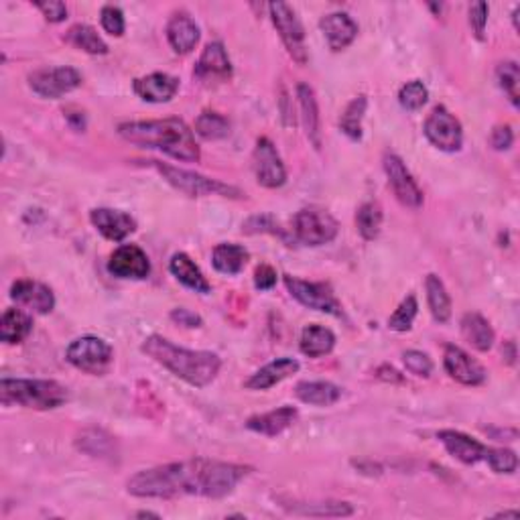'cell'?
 I'll use <instances>...</instances> for the list:
<instances>
[{"mask_svg": "<svg viewBox=\"0 0 520 520\" xmlns=\"http://www.w3.org/2000/svg\"><path fill=\"white\" fill-rule=\"evenodd\" d=\"M248 474L250 468L198 458L145 469L132 476L126 488L137 498H224L232 494Z\"/></svg>", "mask_w": 520, "mask_h": 520, "instance_id": "1", "label": "cell"}, {"mask_svg": "<svg viewBox=\"0 0 520 520\" xmlns=\"http://www.w3.org/2000/svg\"><path fill=\"white\" fill-rule=\"evenodd\" d=\"M118 135L132 145L163 151L169 157L184 161V163H198L201 157L192 129L179 118L124 122L118 126Z\"/></svg>", "mask_w": 520, "mask_h": 520, "instance_id": "2", "label": "cell"}, {"mask_svg": "<svg viewBox=\"0 0 520 520\" xmlns=\"http://www.w3.org/2000/svg\"><path fill=\"white\" fill-rule=\"evenodd\" d=\"M143 352L165 366L171 374L198 389L212 382L222 366L220 358L214 352H193V350L177 348L163 335L146 337Z\"/></svg>", "mask_w": 520, "mask_h": 520, "instance_id": "3", "label": "cell"}, {"mask_svg": "<svg viewBox=\"0 0 520 520\" xmlns=\"http://www.w3.org/2000/svg\"><path fill=\"white\" fill-rule=\"evenodd\" d=\"M3 405H20L25 409H58L67 400L66 386L55 381H29V378H3L0 381Z\"/></svg>", "mask_w": 520, "mask_h": 520, "instance_id": "4", "label": "cell"}, {"mask_svg": "<svg viewBox=\"0 0 520 520\" xmlns=\"http://www.w3.org/2000/svg\"><path fill=\"white\" fill-rule=\"evenodd\" d=\"M149 163L163 175V177L181 193L189 195V198H203V195H224V198H240V192L236 187L222 184V181L208 179L200 173L185 171V169H177L159 161H149Z\"/></svg>", "mask_w": 520, "mask_h": 520, "instance_id": "5", "label": "cell"}, {"mask_svg": "<svg viewBox=\"0 0 520 520\" xmlns=\"http://www.w3.org/2000/svg\"><path fill=\"white\" fill-rule=\"evenodd\" d=\"M337 230H340V226H337L335 217L326 212V209L315 206L299 209L293 217L295 238L307 246H321L332 242L337 236Z\"/></svg>", "mask_w": 520, "mask_h": 520, "instance_id": "6", "label": "cell"}, {"mask_svg": "<svg viewBox=\"0 0 520 520\" xmlns=\"http://www.w3.org/2000/svg\"><path fill=\"white\" fill-rule=\"evenodd\" d=\"M67 362L88 374H104L112 362V346L102 337L83 335L69 343L66 352Z\"/></svg>", "mask_w": 520, "mask_h": 520, "instance_id": "7", "label": "cell"}, {"mask_svg": "<svg viewBox=\"0 0 520 520\" xmlns=\"http://www.w3.org/2000/svg\"><path fill=\"white\" fill-rule=\"evenodd\" d=\"M272 25L277 27V31L283 39V43L289 51L291 58L303 66L307 63V47H305V31L301 20L295 15V11L287 3H271L269 4Z\"/></svg>", "mask_w": 520, "mask_h": 520, "instance_id": "8", "label": "cell"}, {"mask_svg": "<svg viewBox=\"0 0 520 520\" xmlns=\"http://www.w3.org/2000/svg\"><path fill=\"white\" fill-rule=\"evenodd\" d=\"M425 137L433 146H437L439 151L455 153L461 149L463 143V130L458 118L445 106H435L431 114L425 121Z\"/></svg>", "mask_w": 520, "mask_h": 520, "instance_id": "9", "label": "cell"}, {"mask_svg": "<svg viewBox=\"0 0 520 520\" xmlns=\"http://www.w3.org/2000/svg\"><path fill=\"white\" fill-rule=\"evenodd\" d=\"M285 287L289 289L291 297L297 299L301 305L313 311H323L329 315H342L340 301L335 299L332 287L326 283H309L297 277L285 275Z\"/></svg>", "mask_w": 520, "mask_h": 520, "instance_id": "10", "label": "cell"}, {"mask_svg": "<svg viewBox=\"0 0 520 520\" xmlns=\"http://www.w3.org/2000/svg\"><path fill=\"white\" fill-rule=\"evenodd\" d=\"M29 86L41 98H61L82 86V75L74 67H45L29 75Z\"/></svg>", "mask_w": 520, "mask_h": 520, "instance_id": "11", "label": "cell"}, {"mask_svg": "<svg viewBox=\"0 0 520 520\" xmlns=\"http://www.w3.org/2000/svg\"><path fill=\"white\" fill-rule=\"evenodd\" d=\"M384 171H386V177H389V185L392 189V193H395V198L403 203V206L413 208V209L423 206V192H421L417 181L413 179L409 169L405 167L403 159L392 153H386Z\"/></svg>", "mask_w": 520, "mask_h": 520, "instance_id": "12", "label": "cell"}, {"mask_svg": "<svg viewBox=\"0 0 520 520\" xmlns=\"http://www.w3.org/2000/svg\"><path fill=\"white\" fill-rule=\"evenodd\" d=\"M252 169H255L256 181L263 187L277 189L285 185L287 171L283 161H280L275 145L269 138L263 137L256 140L255 153H252Z\"/></svg>", "mask_w": 520, "mask_h": 520, "instance_id": "13", "label": "cell"}, {"mask_svg": "<svg viewBox=\"0 0 520 520\" xmlns=\"http://www.w3.org/2000/svg\"><path fill=\"white\" fill-rule=\"evenodd\" d=\"M108 271L118 279H146L151 272V263L145 250L137 244H124L112 252Z\"/></svg>", "mask_w": 520, "mask_h": 520, "instance_id": "14", "label": "cell"}, {"mask_svg": "<svg viewBox=\"0 0 520 520\" xmlns=\"http://www.w3.org/2000/svg\"><path fill=\"white\" fill-rule=\"evenodd\" d=\"M444 366L447 374L466 386H480L486 382V370L480 362H476L468 352H463L458 346H445Z\"/></svg>", "mask_w": 520, "mask_h": 520, "instance_id": "15", "label": "cell"}, {"mask_svg": "<svg viewBox=\"0 0 520 520\" xmlns=\"http://www.w3.org/2000/svg\"><path fill=\"white\" fill-rule=\"evenodd\" d=\"M11 299L15 301L17 305L27 307L29 311L39 313V315L53 311L55 307L53 291L49 289L47 285L37 283V280H27V279L15 280L11 287Z\"/></svg>", "mask_w": 520, "mask_h": 520, "instance_id": "16", "label": "cell"}, {"mask_svg": "<svg viewBox=\"0 0 520 520\" xmlns=\"http://www.w3.org/2000/svg\"><path fill=\"white\" fill-rule=\"evenodd\" d=\"M193 75L200 82H228L232 77V63L222 43H209L203 49L198 66L193 69Z\"/></svg>", "mask_w": 520, "mask_h": 520, "instance_id": "17", "label": "cell"}, {"mask_svg": "<svg viewBox=\"0 0 520 520\" xmlns=\"http://www.w3.org/2000/svg\"><path fill=\"white\" fill-rule=\"evenodd\" d=\"M90 220H92L94 228L112 242H122L126 236H130L132 232L137 230L135 217H130L124 212H118V209H110V208L92 209Z\"/></svg>", "mask_w": 520, "mask_h": 520, "instance_id": "18", "label": "cell"}, {"mask_svg": "<svg viewBox=\"0 0 520 520\" xmlns=\"http://www.w3.org/2000/svg\"><path fill=\"white\" fill-rule=\"evenodd\" d=\"M132 88H135V94L140 98V100L163 104L177 94L179 80L169 74L157 72L146 77H138V80H135V83H132Z\"/></svg>", "mask_w": 520, "mask_h": 520, "instance_id": "19", "label": "cell"}, {"mask_svg": "<svg viewBox=\"0 0 520 520\" xmlns=\"http://www.w3.org/2000/svg\"><path fill=\"white\" fill-rule=\"evenodd\" d=\"M319 27L332 51H342V49L350 47L358 35V25L346 12H329L319 20Z\"/></svg>", "mask_w": 520, "mask_h": 520, "instance_id": "20", "label": "cell"}, {"mask_svg": "<svg viewBox=\"0 0 520 520\" xmlns=\"http://www.w3.org/2000/svg\"><path fill=\"white\" fill-rule=\"evenodd\" d=\"M437 437L441 444L445 445L449 455H453V458L460 460L461 463H468V466H472V463H477L486 458L488 447L482 445L480 441L472 439L466 433L445 429V431H439Z\"/></svg>", "mask_w": 520, "mask_h": 520, "instance_id": "21", "label": "cell"}, {"mask_svg": "<svg viewBox=\"0 0 520 520\" xmlns=\"http://www.w3.org/2000/svg\"><path fill=\"white\" fill-rule=\"evenodd\" d=\"M167 39L175 53L185 55L193 51L200 41V27L187 12H175L167 23Z\"/></svg>", "mask_w": 520, "mask_h": 520, "instance_id": "22", "label": "cell"}, {"mask_svg": "<svg viewBox=\"0 0 520 520\" xmlns=\"http://www.w3.org/2000/svg\"><path fill=\"white\" fill-rule=\"evenodd\" d=\"M297 370L299 362L295 360V358H279V360H272L271 364H266V366L255 372V374L244 382V386L250 390H266L271 389V386L279 384L280 381H285V378H289Z\"/></svg>", "mask_w": 520, "mask_h": 520, "instance_id": "23", "label": "cell"}, {"mask_svg": "<svg viewBox=\"0 0 520 520\" xmlns=\"http://www.w3.org/2000/svg\"><path fill=\"white\" fill-rule=\"evenodd\" d=\"M295 419H297V409H293V406H280V409L271 413L250 417L246 421V429L266 435V437H277V435H280L285 429H289L295 423Z\"/></svg>", "mask_w": 520, "mask_h": 520, "instance_id": "24", "label": "cell"}, {"mask_svg": "<svg viewBox=\"0 0 520 520\" xmlns=\"http://www.w3.org/2000/svg\"><path fill=\"white\" fill-rule=\"evenodd\" d=\"M169 271H171V275L177 279L181 285H185L187 289L201 295H208L212 291V285L208 283L206 277H203L200 266L195 264L185 252H177V255L171 256V260H169Z\"/></svg>", "mask_w": 520, "mask_h": 520, "instance_id": "25", "label": "cell"}, {"mask_svg": "<svg viewBox=\"0 0 520 520\" xmlns=\"http://www.w3.org/2000/svg\"><path fill=\"white\" fill-rule=\"evenodd\" d=\"M297 98H299V108L301 118H303L305 135L311 140L315 149H321V121H319V108L318 100H315V92L307 83H299L297 86Z\"/></svg>", "mask_w": 520, "mask_h": 520, "instance_id": "26", "label": "cell"}, {"mask_svg": "<svg viewBox=\"0 0 520 520\" xmlns=\"http://www.w3.org/2000/svg\"><path fill=\"white\" fill-rule=\"evenodd\" d=\"M295 395L307 405L329 406L342 398V389L326 381H313V382L305 381L295 386Z\"/></svg>", "mask_w": 520, "mask_h": 520, "instance_id": "27", "label": "cell"}, {"mask_svg": "<svg viewBox=\"0 0 520 520\" xmlns=\"http://www.w3.org/2000/svg\"><path fill=\"white\" fill-rule=\"evenodd\" d=\"M461 334L477 352H488L494 346V329L480 313H466L461 318Z\"/></svg>", "mask_w": 520, "mask_h": 520, "instance_id": "28", "label": "cell"}, {"mask_svg": "<svg viewBox=\"0 0 520 520\" xmlns=\"http://www.w3.org/2000/svg\"><path fill=\"white\" fill-rule=\"evenodd\" d=\"M246 260H248V250L240 244L222 242L212 252L214 269L222 275H238L244 269Z\"/></svg>", "mask_w": 520, "mask_h": 520, "instance_id": "29", "label": "cell"}, {"mask_svg": "<svg viewBox=\"0 0 520 520\" xmlns=\"http://www.w3.org/2000/svg\"><path fill=\"white\" fill-rule=\"evenodd\" d=\"M335 346V335L332 329L318 326V323H313V326H307L303 329V334H301V342H299V348L301 352L309 358H321L329 354Z\"/></svg>", "mask_w": 520, "mask_h": 520, "instance_id": "30", "label": "cell"}, {"mask_svg": "<svg viewBox=\"0 0 520 520\" xmlns=\"http://www.w3.org/2000/svg\"><path fill=\"white\" fill-rule=\"evenodd\" d=\"M33 329V318L20 309H6L0 319V340L4 343H20Z\"/></svg>", "mask_w": 520, "mask_h": 520, "instance_id": "31", "label": "cell"}, {"mask_svg": "<svg viewBox=\"0 0 520 520\" xmlns=\"http://www.w3.org/2000/svg\"><path fill=\"white\" fill-rule=\"evenodd\" d=\"M425 289H427V303H429V309H431V315L435 318V321L447 323L449 318H452V299H449V295L445 291L444 280H441L437 275H427Z\"/></svg>", "mask_w": 520, "mask_h": 520, "instance_id": "32", "label": "cell"}, {"mask_svg": "<svg viewBox=\"0 0 520 520\" xmlns=\"http://www.w3.org/2000/svg\"><path fill=\"white\" fill-rule=\"evenodd\" d=\"M66 41L75 49H82V51L92 53V55H106L108 45L104 43V39L96 33L90 25H74L72 29L67 31Z\"/></svg>", "mask_w": 520, "mask_h": 520, "instance_id": "33", "label": "cell"}, {"mask_svg": "<svg viewBox=\"0 0 520 520\" xmlns=\"http://www.w3.org/2000/svg\"><path fill=\"white\" fill-rule=\"evenodd\" d=\"M366 106H368L366 96H358L348 104L346 110H343V114L340 118V129L348 138L352 140L362 138V121H364V114H366Z\"/></svg>", "mask_w": 520, "mask_h": 520, "instance_id": "34", "label": "cell"}, {"mask_svg": "<svg viewBox=\"0 0 520 520\" xmlns=\"http://www.w3.org/2000/svg\"><path fill=\"white\" fill-rule=\"evenodd\" d=\"M356 226H358V232H360V236L364 238V240H374V238L381 234L382 208L374 201L364 203V206L358 208Z\"/></svg>", "mask_w": 520, "mask_h": 520, "instance_id": "35", "label": "cell"}, {"mask_svg": "<svg viewBox=\"0 0 520 520\" xmlns=\"http://www.w3.org/2000/svg\"><path fill=\"white\" fill-rule=\"evenodd\" d=\"M195 132L206 140H217L230 135V122L228 118L217 114V112L206 110L195 121Z\"/></svg>", "mask_w": 520, "mask_h": 520, "instance_id": "36", "label": "cell"}, {"mask_svg": "<svg viewBox=\"0 0 520 520\" xmlns=\"http://www.w3.org/2000/svg\"><path fill=\"white\" fill-rule=\"evenodd\" d=\"M77 447L90 455H100V458H104V455L112 453L114 441H112L110 435L100 431V429H86V431L77 437Z\"/></svg>", "mask_w": 520, "mask_h": 520, "instance_id": "37", "label": "cell"}, {"mask_svg": "<svg viewBox=\"0 0 520 520\" xmlns=\"http://www.w3.org/2000/svg\"><path fill=\"white\" fill-rule=\"evenodd\" d=\"M496 77H498V86L504 90V94L508 96V100L512 102V106H518V83H520V69L516 61H504L498 66L496 69Z\"/></svg>", "mask_w": 520, "mask_h": 520, "instance_id": "38", "label": "cell"}, {"mask_svg": "<svg viewBox=\"0 0 520 520\" xmlns=\"http://www.w3.org/2000/svg\"><path fill=\"white\" fill-rule=\"evenodd\" d=\"M293 512L303 516H350L354 508L348 502H321L293 506Z\"/></svg>", "mask_w": 520, "mask_h": 520, "instance_id": "39", "label": "cell"}, {"mask_svg": "<svg viewBox=\"0 0 520 520\" xmlns=\"http://www.w3.org/2000/svg\"><path fill=\"white\" fill-rule=\"evenodd\" d=\"M429 100V90L421 80H413L409 83H405L398 92V102L400 106L405 110H421Z\"/></svg>", "mask_w": 520, "mask_h": 520, "instance_id": "40", "label": "cell"}, {"mask_svg": "<svg viewBox=\"0 0 520 520\" xmlns=\"http://www.w3.org/2000/svg\"><path fill=\"white\" fill-rule=\"evenodd\" d=\"M417 311H419L417 299H414L413 295H409V297L397 307V311L390 315L389 327L395 329V332H409L414 318H417Z\"/></svg>", "mask_w": 520, "mask_h": 520, "instance_id": "41", "label": "cell"}, {"mask_svg": "<svg viewBox=\"0 0 520 520\" xmlns=\"http://www.w3.org/2000/svg\"><path fill=\"white\" fill-rule=\"evenodd\" d=\"M486 460L490 463V468L494 469L496 474H512L516 472L518 468V458L515 452H510V449H492L488 447L486 452Z\"/></svg>", "mask_w": 520, "mask_h": 520, "instance_id": "42", "label": "cell"}, {"mask_svg": "<svg viewBox=\"0 0 520 520\" xmlns=\"http://www.w3.org/2000/svg\"><path fill=\"white\" fill-rule=\"evenodd\" d=\"M403 360H405L406 370H409L411 374H414V376L427 378L433 372L431 358L423 352H419V350H409V352H405Z\"/></svg>", "mask_w": 520, "mask_h": 520, "instance_id": "43", "label": "cell"}, {"mask_svg": "<svg viewBox=\"0 0 520 520\" xmlns=\"http://www.w3.org/2000/svg\"><path fill=\"white\" fill-rule=\"evenodd\" d=\"M100 20L104 31L114 35V37H122L124 35V15L122 11L114 4H106L100 12Z\"/></svg>", "mask_w": 520, "mask_h": 520, "instance_id": "44", "label": "cell"}, {"mask_svg": "<svg viewBox=\"0 0 520 520\" xmlns=\"http://www.w3.org/2000/svg\"><path fill=\"white\" fill-rule=\"evenodd\" d=\"M488 23V4L486 3H474L469 6V25H472L474 35L477 39H484Z\"/></svg>", "mask_w": 520, "mask_h": 520, "instance_id": "45", "label": "cell"}, {"mask_svg": "<svg viewBox=\"0 0 520 520\" xmlns=\"http://www.w3.org/2000/svg\"><path fill=\"white\" fill-rule=\"evenodd\" d=\"M244 232H250V234H255V232H271V234L283 236V232H280V226H279V224H275V220H272L271 216L250 217V220L244 224Z\"/></svg>", "mask_w": 520, "mask_h": 520, "instance_id": "46", "label": "cell"}, {"mask_svg": "<svg viewBox=\"0 0 520 520\" xmlns=\"http://www.w3.org/2000/svg\"><path fill=\"white\" fill-rule=\"evenodd\" d=\"M35 6L43 12V17L49 23H61L67 17V6L59 3V0H49V3H35Z\"/></svg>", "mask_w": 520, "mask_h": 520, "instance_id": "47", "label": "cell"}, {"mask_svg": "<svg viewBox=\"0 0 520 520\" xmlns=\"http://www.w3.org/2000/svg\"><path fill=\"white\" fill-rule=\"evenodd\" d=\"M255 285L260 291H269L277 285V271L269 264H260L255 271Z\"/></svg>", "mask_w": 520, "mask_h": 520, "instance_id": "48", "label": "cell"}, {"mask_svg": "<svg viewBox=\"0 0 520 520\" xmlns=\"http://www.w3.org/2000/svg\"><path fill=\"white\" fill-rule=\"evenodd\" d=\"M512 140H515V135H512V129L508 124L506 126H496L494 130H492V137H490V145L494 146L496 151H506L512 146Z\"/></svg>", "mask_w": 520, "mask_h": 520, "instance_id": "49", "label": "cell"}, {"mask_svg": "<svg viewBox=\"0 0 520 520\" xmlns=\"http://www.w3.org/2000/svg\"><path fill=\"white\" fill-rule=\"evenodd\" d=\"M171 319L175 323H179V326H185V327H200L201 326V318L198 313L189 311V309H173L171 311Z\"/></svg>", "mask_w": 520, "mask_h": 520, "instance_id": "50", "label": "cell"}, {"mask_svg": "<svg viewBox=\"0 0 520 520\" xmlns=\"http://www.w3.org/2000/svg\"><path fill=\"white\" fill-rule=\"evenodd\" d=\"M496 516H504V518H518L520 515L516 510H512V512H500V515H496Z\"/></svg>", "mask_w": 520, "mask_h": 520, "instance_id": "51", "label": "cell"}, {"mask_svg": "<svg viewBox=\"0 0 520 520\" xmlns=\"http://www.w3.org/2000/svg\"><path fill=\"white\" fill-rule=\"evenodd\" d=\"M138 516H157V515H153V512H138Z\"/></svg>", "mask_w": 520, "mask_h": 520, "instance_id": "52", "label": "cell"}]
</instances>
